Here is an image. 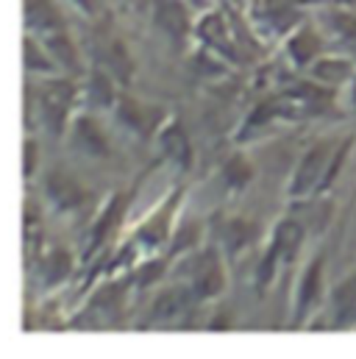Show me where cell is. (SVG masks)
Instances as JSON below:
<instances>
[{
    "instance_id": "obj_21",
    "label": "cell",
    "mask_w": 356,
    "mask_h": 359,
    "mask_svg": "<svg viewBox=\"0 0 356 359\" xmlns=\"http://www.w3.org/2000/svg\"><path fill=\"white\" fill-rule=\"evenodd\" d=\"M76 3H78V6H81V8H92V0H76Z\"/></svg>"
},
{
    "instance_id": "obj_6",
    "label": "cell",
    "mask_w": 356,
    "mask_h": 359,
    "mask_svg": "<svg viewBox=\"0 0 356 359\" xmlns=\"http://www.w3.org/2000/svg\"><path fill=\"white\" fill-rule=\"evenodd\" d=\"M162 148L178 168H189L192 154H189V142H186V134L181 131V126H170L167 131H162Z\"/></svg>"
},
{
    "instance_id": "obj_8",
    "label": "cell",
    "mask_w": 356,
    "mask_h": 359,
    "mask_svg": "<svg viewBox=\"0 0 356 359\" xmlns=\"http://www.w3.org/2000/svg\"><path fill=\"white\" fill-rule=\"evenodd\" d=\"M320 273H323V265H320V262H315L312 268L306 270L303 284H301V295H298V318H303V315L309 312V306L315 304L317 290H320Z\"/></svg>"
},
{
    "instance_id": "obj_9",
    "label": "cell",
    "mask_w": 356,
    "mask_h": 359,
    "mask_svg": "<svg viewBox=\"0 0 356 359\" xmlns=\"http://www.w3.org/2000/svg\"><path fill=\"white\" fill-rule=\"evenodd\" d=\"M289 53H292V59H295L298 65H309V62L320 53V42H317V36H315L312 31H301V34L289 42Z\"/></svg>"
},
{
    "instance_id": "obj_3",
    "label": "cell",
    "mask_w": 356,
    "mask_h": 359,
    "mask_svg": "<svg viewBox=\"0 0 356 359\" xmlns=\"http://www.w3.org/2000/svg\"><path fill=\"white\" fill-rule=\"evenodd\" d=\"M67 109H70V87L67 84H50L42 92V111H45V120L50 123L53 131L62 128Z\"/></svg>"
},
{
    "instance_id": "obj_17",
    "label": "cell",
    "mask_w": 356,
    "mask_h": 359,
    "mask_svg": "<svg viewBox=\"0 0 356 359\" xmlns=\"http://www.w3.org/2000/svg\"><path fill=\"white\" fill-rule=\"evenodd\" d=\"M120 212H123V198H117V201H114V206H111V209H109V212L103 215V220H100V223L95 226V243H103L106 231H109V229H111V226L117 223Z\"/></svg>"
},
{
    "instance_id": "obj_22",
    "label": "cell",
    "mask_w": 356,
    "mask_h": 359,
    "mask_svg": "<svg viewBox=\"0 0 356 359\" xmlns=\"http://www.w3.org/2000/svg\"><path fill=\"white\" fill-rule=\"evenodd\" d=\"M354 106H356V81H354Z\"/></svg>"
},
{
    "instance_id": "obj_2",
    "label": "cell",
    "mask_w": 356,
    "mask_h": 359,
    "mask_svg": "<svg viewBox=\"0 0 356 359\" xmlns=\"http://www.w3.org/2000/svg\"><path fill=\"white\" fill-rule=\"evenodd\" d=\"M323 162H326V145H317V148H312V151L303 156V162L298 165L295 181H292V187H289V192H292L295 198L309 195V192L317 187L320 173H323Z\"/></svg>"
},
{
    "instance_id": "obj_7",
    "label": "cell",
    "mask_w": 356,
    "mask_h": 359,
    "mask_svg": "<svg viewBox=\"0 0 356 359\" xmlns=\"http://www.w3.org/2000/svg\"><path fill=\"white\" fill-rule=\"evenodd\" d=\"M334 312L340 323H348L351 318H356V278H348L337 287L334 292Z\"/></svg>"
},
{
    "instance_id": "obj_4",
    "label": "cell",
    "mask_w": 356,
    "mask_h": 359,
    "mask_svg": "<svg viewBox=\"0 0 356 359\" xmlns=\"http://www.w3.org/2000/svg\"><path fill=\"white\" fill-rule=\"evenodd\" d=\"M195 290L206 298L223 290V270L217 265L214 254H203V262L195 270Z\"/></svg>"
},
{
    "instance_id": "obj_5",
    "label": "cell",
    "mask_w": 356,
    "mask_h": 359,
    "mask_svg": "<svg viewBox=\"0 0 356 359\" xmlns=\"http://www.w3.org/2000/svg\"><path fill=\"white\" fill-rule=\"evenodd\" d=\"M156 20H159V25L173 36V39H181L184 34H186V14H184V8L178 6L176 0H159V11H156Z\"/></svg>"
},
{
    "instance_id": "obj_15",
    "label": "cell",
    "mask_w": 356,
    "mask_h": 359,
    "mask_svg": "<svg viewBox=\"0 0 356 359\" xmlns=\"http://www.w3.org/2000/svg\"><path fill=\"white\" fill-rule=\"evenodd\" d=\"M50 192H53V198L56 201H62V203H78L81 201V192H78V187L73 184L70 179H53L50 181Z\"/></svg>"
},
{
    "instance_id": "obj_12",
    "label": "cell",
    "mask_w": 356,
    "mask_h": 359,
    "mask_svg": "<svg viewBox=\"0 0 356 359\" xmlns=\"http://www.w3.org/2000/svg\"><path fill=\"white\" fill-rule=\"evenodd\" d=\"M28 22L39 25V28H56L59 14L50 6V0H28Z\"/></svg>"
},
{
    "instance_id": "obj_16",
    "label": "cell",
    "mask_w": 356,
    "mask_h": 359,
    "mask_svg": "<svg viewBox=\"0 0 356 359\" xmlns=\"http://www.w3.org/2000/svg\"><path fill=\"white\" fill-rule=\"evenodd\" d=\"M48 45H50V50L62 59V65H70L73 70L78 67V65H76V50H73V45H70V39H67V36H50V39H48Z\"/></svg>"
},
{
    "instance_id": "obj_19",
    "label": "cell",
    "mask_w": 356,
    "mask_h": 359,
    "mask_svg": "<svg viewBox=\"0 0 356 359\" xmlns=\"http://www.w3.org/2000/svg\"><path fill=\"white\" fill-rule=\"evenodd\" d=\"M48 268H50V278H59V276H64V273L70 270V257H64V254H53Z\"/></svg>"
},
{
    "instance_id": "obj_10",
    "label": "cell",
    "mask_w": 356,
    "mask_h": 359,
    "mask_svg": "<svg viewBox=\"0 0 356 359\" xmlns=\"http://www.w3.org/2000/svg\"><path fill=\"white\" fill-rule=\"evenodd\" d=\"M120 114H123V120H125L131 128H137V131H148L151 120H153L159 111H153V109H145L142 103H134V100H123V106H120Z\"/></svg>"
},
{
    "instance_id": "obj_20",
    "label": "cell",
    "mask_w": 356,
    "mask_h": 359,
    "mask_svg": "<svg viewBox=\"0 0 356 359\" xmlns=\"http://www.w3.org/2000/svg\"><path fill=\"white\" fill-rule=\"evenodd\" d=\"M25 53H28V67H34V70H45V67H48V62L36 56V48H34V42H28V45H25Z\"/></svg>"
},
{
    "instance_id": "obj_13",
    "label": "cell",
    "mask_w": 356,
    "mask_h": 359,
    "mask_svg": "<svg viewBox=\"0 0 356 359\" xmlns=\"http://www.w3.org/2000/svg\"><path fill=\"white\" fill-rule=\"evenodd\" d=\"M348 73H351V67L345 65V62H334V59H326V62H320L317 67H315V76L320 79V81H326V84H340V81H345L348 79Z\"/></svg>"
},
{
    "instance_id": "obj_1",
    "label": "cell",
    "mask_w": 356,
    "mask_h": 359,
    "mask_svg": "<svg viewBox=\"0 0 356 359\" xmlns=\"http://www.w3.org/2000/svg\"><path fill=\"white\" fill-rule=\"evenodd\" d=\"M298 245H301V229H298L295 223H281V226H278V231H275L273 248H270V254L265 257V265H262V270H259V281H262V284L270 281L275 262H278V259L289 262V259L295 257Z\"/></svg>"
},
{
    "instance_id": "obj_14",
    "label": "cell",
    "mask_w": 356,
    "mask_h": 359,
    "mask_svg": "<svg viewBox=\"0 0 356 359\" xmlns=\"http://www.w3.org/2000/svg\"><path fill=\"white\" fill-rule=\"evenodd\" d=\"M89 100H92L95 106H111V100H114V90H111V81H109L106 76H100V73H95V76H92V84H89Z\"/></svg>"
},
{
    "instance_id": "obj_11",
    "label": "cell",
    "mask_w": 356,
    "mask_h": 359,
    "mask_svg": "<svg viewBox=\"0 0 356 359\" xmlns=\"http://www.w3.org/2000/svg\"><path fill=\"white\" fill-rule=\"evenodd\" d=\"M76 137H78V142L92 151V154H97V156H103L106 154V140H103V134L97 131V126H95V120H78V128H76Z\"/></svg>"
},
{
    "instance_id": "obj_18",
    "label": "cell",
    "mask_w": 356,
    "mask_h": 359,
    "mask_svg": "<svg viewBox=\"0 0 356 359\" xmlns=\"http://www.w3.org/2000/svg\"><path fill=\"white\" fill-rule=\"evenodd\" d=\"M226 179H228V184L240 187V184H245V181L251 179V168L242 159H231L228 168H226Z\"/></svg>"
}]
</instances>
